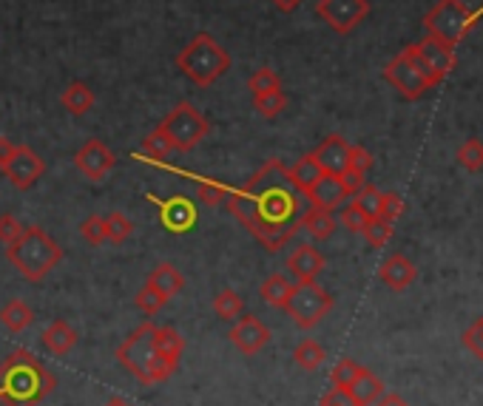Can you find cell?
<instances>
[{
  "instance_id": "1",
  "label": "cell",
  "mask_w": 483,
  "mask_h": 406,
  "mask_svg": "<svg viewBox=\"0 0 483 406\" xmlns=\"http://www.w3.org/2000/svg\"><path fill=\"white\" fill-rule=\"evenodd\" d=\"M225 202L270 253H279L299 231V193L282 159H267L245 185L228 191Z\"/></svg>"
},
{
  "instance_id": "2",
  "label": "cell",
  "mask_w": 483,
  "mask_h": 406,
  "mask_svg": "<svg viewBox=\"0 0 483 406\" xmlns=\"http://www.w3.org/2000/svg\"><path fill=\"white\" fill-rule=\"evenodd\" d=\"M54 375L29 350H14L0 364V406H37L52 395Z\"/></svg>"
},
{
  "instance_id": "3",
  "label": "cell",
  "mask_w": 483,
  "mask_h": 406,
  "mask_svg": "<svg viewBox=\"0 0 483 406\" xmlns=\"http://www.w3.org/2000/svg\"><path fill=\"white\" fill-rule=\"evenodd\" d=\"M151 333H154V321L148 319V321H143V324L134 329V333L117 347V361H119V364H123L143 386L165 384V381H168L171 375L176 372V367H179V364H174V361H168L165 355L157 353Z\"/></svg>"
},
{
  "instance_id": "4",
  "label": "cell",
  "mask_w": 483,
  "mask_h": 406,
  "mask_svg": "<svg viewBox=\"0 0 483 406\" xmlns=\"http://www.w3.org/2000/svg\"><path fill=\"white\" fill-rule=\"evenodd\" d=\"M6 256H9L12 267L18 270L26 281L37 284L60 264V259H63V248H60L40 224H29L12 245H6Z\"/></svg>"
},
{
  "instance_id": "5",
  "label": "cell",
  "mask_w": 483,
  "mask_h": 406,
  "mask_svg": "<svg viewBox=\"0 0 483 406\" xmlns=\"http://www.w3.org/2000/svg\"><path fill=\"white\" fill-rule=\"evenodd\" d=\"M176 69L183 71L193 85L208 88L231 69V54L225 52L214 37L202 32L176 54Z\"/></svg>"
},
{
  "instance_id": "6",
  "label": "cell",
  "mask_w": 483,
  "mask_h": 406,
  "mask_svg": "<svg viewBox=\"0 0 483 406\" xmlns=\"http://www.w3.org/2000/svg\"><path fill=\"white\" fill-rule=\"evenodd\" d=\"M478 23V12H472L463 0H438V4L424 14V28L438 37L449 43V46H458V43L472 32Z\"/></svg>"
},
{
  "instance_id": "7",
  "label": "cell",
  "mask_w": 483,
  "mask_h": 406,
  "mask_svg": "<svg viewBox=\"0 0 483 406\" xmlns=\"http://www.w3.org/2000/svg\"><path fill=\"white\" fill-rule=\"evenodd\" d=\"M157 131L162 134L174 151H193L208 134H210V123L202 117V111L191 102H179L171 109V114L157 126Z\"/></svg>"
},
{
  "instance_id": "8",
  "label": "cell",
  "mask_w": 483,
  "mask_h": 406,
  "mask_svg": "<svg viewBox=\"0 0 483 406\" xmlns=\"http://www.w3.org/2000/svg\"><path fill=\"white\" fill-rule=\"evenodd\" d=\"M330 310H333V296L319 281H296L288 304H284V313L291 315V321L299 329L319 327L330 315Z\"/></svg>"
},
{
  "instance_id": "9",
  "label": "cell",
  "mask_w": 483,
  "mask_h": 406,
  "mask_svg": "<svg viewBox=\"0 0 483 406\" xmlns=\"http://www.w3.org/2000/svg\"><path fill=\"white\" fill-rule=\"evenodd\" d=\"M384 80L396 88L404 100H421L430 92V88H435L427 74L421 71V66L415 63L410 46H406L401 54L392 57L389 63L384 66Z\"/></svg>"
},
{
  "instance_id": "10",
  "label": "cell",
  "mask_w": 483,
  "mask_h": 406,
  "mask_svg": "<svg viewBox=\"0 0 483 406\" xmlns=\"http://www.w3.org/2000/svg\"><path fill=\"white\" fill-rule=\"evenodd\" d=\"M410 52L432 85H438L452 69H455V46H449V43L438 40L432 35H427L421 43H413Z\"/></svg>"
},
{
  "instance_id": "11",
  "label": "cell",
  "mask_w": 483,
  "mask_h": 406,
  "mask_svg": "<svg viewBox=\"0 0 483 406\" xmlns=\"http://www.w3.org/2000/svg\"><path fill=\"white\" fill-rule=\"evenodd\" d=\"M315 14L333 28L336 35H350L367 20L370 0H319Z\"/></svg>"
},
{
  "instance_id": "12",
  "label": "cell",
  "mask_w": 483,
  "mask_h": 406,
  "mask_svg": "<svg viewBox=\"0 0 483 406\" xmlns=\"http://www.w3.org/2000/svg\"><path fill=\"white\" fill-rule=\"evenodd\" d=\"M6 174L9 183L18 188V191H26L32 188L37 179L43 176V171H46V165H43L40 154L35 151V148L29 145H14L12 157L4 162V168H0Z\"/></svg>"
},
{
  "instance_id": "13",
  "label": "cell",
  "mask_w": 483,
  "mask_h": 406,
  "mask_svg": "<svg viewBox=\"0 0 483 406\" xmlns=\"http://www.w3.org/2000/svg\"><path fill=\"white\" fill-rule=\"evenodd\" d=\"M114 154L111 148L105 145L102 140H88L83 142V148L78 154H74V165H78V171L92 179V183H102L105 176H109V171L114 168Z\"/></svg>"
},
{
  "instance_id": "14",
  "label": "cell",
  "mask_w": 483,
  "mask_h": 406,
  "mask_svg": "<svg viewBox=\"0 0 483 406\" xmlns=\"http://www.w3.org/2000/svg\"><path fill=\"white\" fill-rule=\"evenodd\" d=\"M267 341H270V329L256 315H239L236 324L231 327V344L242 355L262 353L267 347Z\"/></svg>"
},
{
  "instance_id": "15",
  "label": "cell",
  "mask_w": 483,
  "mask_h": 406,
  "mask_svg": "<svg viewBox=\"0 0 483 406\" xmlns=\"http://www.w3.org/2000/svg\"><path fill=\"white\" fill-rule=\"evenodd\" d=\"M301 197H307L310 205H315V207L336 210L339 205H344L347 199H350V193H347L341 176H336V174H319L307 185V191L301 193Z\"/></svg>"
},
{
  "instance_id": "16",
  "label": "cell",
  "mask_w": 483,
  "mask_h": 406,
  "mask_svg": "<svg viewBox=\"0 0 483 406\" xmlns=\"http://www.w3.org/2000/svg\"><path fill=\"white\" fill-rule=\"evenodd\" d=\"M310 157L322 168V174L341 176L347 171V159H350V142H347L344 137H339V134H333V137H327Z\"/></svg>"
},
{
  "instance_id": "17",
  "label": "cell",
  "mask_w": 483,
  "mask_h": 406,
  "mask_svg": "<svg viewBox=\"0 0 483 406\" xmlns=\"http://www.w3.org/2000/svg\"><path fill=\"white\" fill-rule=\"evenodd\" d=\"M324 264L327 262H324L322 250H315L313 245H299L288 256V270L293 273L296 281H315L322 276Z\"/></svg>"
},
{
  "instance_id": "18",
  "label": "cell",
  "mask_w": 483,
  "mask_h": 406,
  "mask_svg": "<svg viewBox=\"0 0 483 406\" xmlns=\"http://www.w3.org/2000/svg\"><path fill=\"white\" fill-rule=\"evenodd\" d=\"M379 276H381V281L387 284L389 290L401 293V290H406V288H410V284L415 281L418 270H415V264L406 259L404 253H392L389 259H384Z\"/></svg>"
},
{
  "instance_id": "19",
  "label": "cell",
  "mask_w": 483,
  "mask_h": 406,
  "mask_svg": "<svg viewBox=\"0 0 483 406\" xmlns=\"http://www.w3.org/2000/svg\"><path fill=\"white\" fill-rule=\"evenodd\" d=\"M160 219L171 233H185L193 228V222H196V207L185 197H174V199L160 205Z\"/></svg>"
},
{
  "instance_id": "20",
  "label": "cell",
  "mask_w": 483,
  "mask_h": 406,
  "mask_svg": "<svg viewBox=\"0 0 483 406\" xmlns=\"http://www.w3.org/2000/svg\"><path fill=\"white\" fill-rule=\"evenodd\" d=\"M40 341H43V347H46L52 355L63 358V355H69L74 347H78V329H74L69 321L57 319V321H52L46 329H43Z\"/></svg>"
},
{
  "instance_id": "21",
  "label": "cell",
  "mask_w": 483,
  "mask_h": 406,
  "mask_svg": "<svg viewBox=\"0 0 483 406\" xmlns=\"http://www.w3.org/2000/svg\"><path fill=\"white\" fill-rule=\"evenodd\" d=\"M347 393H350L356 406H372L384 395V384L375 372H370L367 367H361V372L356 375V381L347 386Z\"/></svg>"
},
{
  "instance_id": "22",
  "label": "cell",
  "mask_w": 483,
  "mask_h": 406,
  "mask_svg": "<svg viewBox=\"0 0 483 406\" xmlns=\"http://www.w3.org/2000/svg\"><path fill=\"white\" fill-rule=\"evenodd\" d=\"M299 228L307 231L313 239H319V242H324V239H330L336 233V216H333V210L310 205L305 214L299 216Z\"/></svg>"
},
{
  "instance_id": "23",
  "label": "cell",
  "mask_w": 483,
  "mask_h": 406,
  "mask_svg": "<svg viewBox=\"0 0 483 406\" xmlns=\"http://www.w3.org/2000/svg\"><path fill=\"white\" fill-rule=\"evenodd\" d=\"M60 105H63L69 114L83 117V114H88L94 109V92L88 88V83L74 80V83H69L63 88V94H60Z\"/></svg>"
},
{
  "instance_id": "24",
  "label": "cell",
  "mask_w": 483,
  "mask_h": 406,
  "mask_svg": "<svg viewBox=\"0 0 483 406\" xmlns=\"http://www.w3.org/2000/svg\"><path fill=\"white\" fill-rule=\"evenodd\" d=\"M145 284H151L154 290H160L165 298H174L176 293H183L185 279H183V273L176 270V264L162 262V264H157L154 270H151V276H148Z\"/></svg>"
},
{
  "instance_id": "25",
  "label": "cell",
  "mask_w": 483,
  "mask_h": 406,
  "mask_svg": "<svg viewBox=\"0 0 483 406\" xmlns=\"http://www.w3.org/2000/svg\"><path fill=\"white\" fill-rule=\"evenodd\" d=\"M291 293H293V284L288 281V276H282V273L267 276V279L262 281V288H259L262 302H265L267 307H276V310H284Z\"/></svg>"
},
{
  "instance_id": "26",
  "label": "cell",
  "mask_w": 483,
  "mask_h": 406,
  "mask_svg": "<svg viewBox=\"0 0 483 406\" xmlns=\"http://www.w3.org/2000/svg\"><path fill=\"white\" fill-rule=\"evenodd\" d=\"M151 338H154V347L160 355H165L168 361H174V364H179V358H183V350H185V338L176 333L174 327H157L154 324V333H151Z\"/></svg>"
},
{
  "instance_id": "27",
  "label": "cell",
  "mask_w": 483,
  "mask_h": 406,
  "mask_svg": "<svg viewBox=\"0 0 483 406\" xmlns=\"http://www.w3.org/2000/svg\"><path fill=\"white\" fill-rule=\"evenodd\" d=\"M0 321H4L9 333H23V329L35 321V310L26 302H20V298H12V302L0 310Z\"/></svg>"
},
{
  "instance_id": "28",
  "label": "cell",
  "mask_w": 483,
  "mask_h": 406,
  "mask_svg": "<svg viewBox=\"0 0 483 406\" xmlns=\"http://www.w3.org/2000/svg\"><path fill=\"white\" fill-rule=\"evenodd\" d=\"M319 174H322V168L315 165V159H313L310 154H305L296 165H291V168H288V179H291V185H293V191L299 193V197L307 191V185H310Z\"/></svg>"
},
{
  "instance_id": "29",
  "label": "cell",
  "mask_w": 483,
  "mask_h": 406,
  "mask_svg": "<svg viewBox=\"0 0 483 406\" xmlns=\"http://www.w3.org/2000/svg\"><path fill=\"white\" fill-rule=\"evenodd\" d=\"M324 358H327L324 347H322L319 341H313V338H305V341H301L299 347L293 350V361H296L301 369H307V372L319 369V367L324 364Z\"/></svg>"
},
{
  "instance_id": "30",
  "label": "cell",
  "mask_w": 483,
  "mask_h": 406,
  "mask_svg": "<svg viewBox=\"0 0 483 406\" xmlns=\"http://www.w3.org/2000/svg\"><path fill=\"white\" fill-rule=\"evenodd\" d=\"M102 219H105V242L123 245L126 239L134 233V222L123 214V210H111V214L102 216Z\"/></svg>"
},
{
  "instance_id": "31",
  "label": "cell",
  "mask_w": 483,
  "mask_h": 406,
  "mask_svg": "<svg viewBox=\"0 0 483 406\" xmlns=\"http://www.w3.org/2000/svg\"><path fill=\"white\" fill-rule=\"evenodd\" d=\"M242 310H245V298H242L236 290H222L214 298V313L222 321H236L242 315Z\"/></svg>"
},
{
  "instance_id": "32",
  "label": "cell",
  "mask_w": 483,
  "mask_h": 406,
  "mask_svg": "<svg viewBox=\"0 0 483 406\" xmlns=\"http://www.w3.org/2000/svg\"><path fill=\"white\" fill-rule=\"evenodd\" d=\"M253 105H256V111H259L262 117L274 119V117H279L284 109H288V94H284L282 88H276V92L256 94V97H253Z\"/></svg>"
},
{
  "instance_id": "33",
  "label": "cell",
  "mask_w": 483,
  "mask_h": 406,
  "mask_svg": "<svg viewBox=\"0 0 483 406\" xmlns=\"http://www.w3.org/2000/svg\"><path fill=\"white\" fill-rule=\"evenodd\" d=\"M458 165L463 171L470 174H478L483 168V142L480 140H466L461 148H458Z\"/></svg>"
},
{
  "instance_id": "34",
  "label": "cell",
  "mask_w": 483,
  "mask_h": 406,
  "mask_svg": "<svg viewBox=\"0 0 483 406\" xmlns=\"http://www.w3.org/2000/svg\"><path fill=\"white\" fill-rule=\"evenodd\" d=\"M231 188H225L222 183H217V179H196V197H200L202 205L208 207H217L225 202V197H228Z\"/></svg>"
},
{
  "instance_id": "35",
  "label": "cell",
  "mask_w": 483,
  "mask_h": 406,
  "mask_svg": "<svg viewBox=\"0 0 483 406\" xmlns=\"http://www.w3.org/2000/svg\"><path fill=\"white\" fill-rule=\"evenodd\" d=\"M392 224L396 222H389V219H384V216H375V219H370L367 222V228H364V239H367V245L370 248H384L389 239H392Z\"/></svg>"
},
{
  "instance_id": "36",
  "label": "cell",
  "mask_w": 483,
  "mask_h": 406,
  "mask_svg": "<svg viewBox=\"0 0 483 406\" xmlns=\"http://www.w3.org/2000/svg\"><path fill=\"white\" fill-rule=\"evenodd\" d=\"M361 210H364V214L370 216V219H375L379 216V207H381V191L375 188V185H370V183H364L361 185L353 197H350Z\"/></svg>"
},
{
  "instance_id": "37",
  "label": "cell",
  "mask_w": 483,
  "mask_h": 406,
  "mask_svg": "<svg viewBox=\"0 0 483 406\" xmlns=\"http://www.w3.org/2000/svg\"><path fill=\"white\" fill-rule=\"evenodd\" d=\"M134 304H137L143 313H148V315H157L165 304H168V298H165L160 290H154L151 284H145V288H140L137 290V296H134Z\"/></svg>"
},
{
  "instance_id": "38",
  "label": "cell",
  "mask_w": 483,
  "mask_h": 406,
  "mask_svg": "<svg viewBox=\"0 0 483 406\" xmlns=\"http://www.w3.org/2000/svg\"><path fill=\"white\" fill-rule=\"evenodd\" d=\"M248 88H250V94H265V92H276V88H282V80H279V74L274 69H259L256 74H250V80H248Z\"/></svg>"
},
{
  "instance_id": "39",
  "label": "cell",
  "mask_w": 483,
  "mask_h": 406,
  "mask_svg": "<svg viewBox=\"0 0 483 406\" xmlns=\"http://www.w3.org/2000/svg\"><path fill=\"white\" fill-rule=\"evenodd\" d=\"M358 372H361V364H356L353 358H341L339 364L333 367V372H330V384L339 386V389H347L356 381Z\"/></svg>"
},
{
  "instance_id": "40",
  "label": "cell",
  "mask_w": 483,
  "mask_h": 406,
  "mask_svg": "<svg viewBox=\"0 0 483 406\" xmlns=\"http://www.w3.org/2000/svg\"><path fill=\"white\" fill-rule=\"evenodd\" d=\"M143 151L151 157V159H157V162H162V159H168V154L174 151V148L168 145V140H165L162 137V134L154 128V131H151L148 134V137L143 140Z\"/></svg>"
},
{
  "instance_id": "41",
  "label": "cell",
  "mask_w": 483,
  "mask_h": 406,
  "mask_svg": "<svg viewBox=\"0 0 483 406\" xmlns=\"http://www.w3.org/2000/svg\"><path fill=\"white\" fill-rule=\"evenodd\" d=\"M80 233H83V239L92 248H100L102 242H105V219L102 216H88L83 224H80Z\"/></svg>"
},
{
  "instance_id": "42",
  "label": "cell",
  "mask_w": 483,
  "mask_h": 406,
  "mask_svg": "<svg viewBox=\"0 0 483 406\" xmlns=\"http://www.w3.org/2000/svg\"><path fill=\"white\" fill-rule=\"evenodd\" d=\"M367 222H370V216L361 210L356 202H350L344 210H341V224L347 231H353V233H364V228H367Z\"/></svg>"
},
{
  "instance_id": "43",
  "label": "cell",
  "mask_w": 483,
  "mask_h": 406,
  "mask_svg": "<svg viewBox=\"0 0 483 406\" xmlns=\"http://www.w3.org/2000/svg\"><path fill=\"white\" fill-rule=\"evenodd\" d=\"M23 228H26V224L14 214H4V216H0V245H12L14 239L23 233Z\"/></svg>"
},
{
  "instance_id": "44",
  "label": "cell",
  "mask_w": 483,
  "mask_h": 406,
  "mask_svg": "<svg viewBox=\"0 0 483 406\" xmlns=\"http://www.w3.org/2000/svg\"><path fill=\"white\" fill-rule=\"evenodd\" d=\"M372 168V154L361 145H350V159H347V171L367 174Z\"/></svg>"
},
{
  "instance_id": "45",
  "label": "cell",
  "mask_w": 483,
  "mask_h": 406,
  "mask_svg": "<svg viewBox=\"0 0 483 406\" xmlns=\"http://www.w3.org/2000/svg\"><path fill=\"white\" fill-rule=\"evenodd\" d=\"M404 214V199H401V193H381V207H379V216L389 219V222H396L398 216Z\"/></svg>"
},
{
  "instance_id": "46",
  "label": "cell",
  "mask_w": 483,
  "mask_h": 406,
  "mask_svg": "<svg viewBox=\"0 0 483 406\" xmlns=\"http://www.w3.org/2000/svg\"><path fill=\"white\" fill-rule=\"evenodd\" d=\"M463 347L470 350L475 358L483 361V319H478V321L463 333Z\"/></svg>"
},
{
  "instance_id": "47",
  "label": "cell",
  "mask_w": 483,
  "mask_h": 406,
  "mask_svg": "<svg viewBox=\"0 0 483 406\" xmlns=\"http://www.w3.org/2000/svg\"><path fill=\"white\" fill-rule=\"evenodd\" d=\"M319 406H356L350 393L347 389H339V386H330L327 393L322 395V403Z\"/></svg>"
},
{
  "instance_id": "48",
  "label": "cell",
  "mask_w": 483,
  "mask_h": 406,
  "mask_svg": "<svg viewBox=\"0 0 483 406\" xmlns=\"http://www.w3.org/2000/svg\"><path fill=\"white\" fill-rule=\"evenodd\" d=\"M372 406H410V403H406L401 395H392V393H389V395H381Z\"/></svg>"
},
{
  "instance_id": "49",
  "label": "cell",
  "mask_w": 483,
  "mask_h": 406,
  "mask_svg": "<svg viewBox=\"0 0 483 406\" xmlns=\"http://www.w3.org/2000/svg\"><path fill=\"white\" fill-rule=\"evenodd\" d=\"M12 151H14V142L9 137H0V168H4V162L12 157Z\"/></svg>"
},
{
  "instance_id": "50",
  "label": "cell",
  "mask_w": 483,
  "mask_h": 406,
  "mask_svg": "<svg viewBox=\"0 0 483 406\" xmlns=\"http://www.w3.org/2000/svg\"><path fill=\"white\" fill-rule=\"evenodd\" d=\"M270 4H274L279 12H293V9H299L301 4H305V0H270Z\"/></svg>"
},
{
  "instance_id": "51",
  "label": "cell",
  "mask_w": 483,
  "mask_h": 406,
  "mask_svg": "<svg viewBox=\"0 0 483 406\" xmlns=\"http://www.w3.org/2000/svg\"><path fill=\"white\" fill-rule=\"evenodd\" d=\"M105 406H126V401H123V398H111Z\"/></svg>"
},
{
  "instance_id": "52",
  "label": "cell",
  "mask_w": 483,
  "mask_h": 406,
  "mask_svg": "<svg viewBox=\"0 0 483 406\" xmlns=\"http://www.w3.org/2000/svg\"><path fill=\"white\" fill-rule=\"evenodd\" d=\"M126 406H131V403H126Z\"/></svg>"
}]
</instances>
